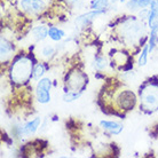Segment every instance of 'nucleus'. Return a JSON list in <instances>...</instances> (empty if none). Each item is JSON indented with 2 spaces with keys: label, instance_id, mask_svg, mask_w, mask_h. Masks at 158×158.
<instances>
[{
  "label": "nucleus",
  "instance_id": "1",
  "mask_svg": "<svg viewBox=\"0 0 158 158\" xmlns=\"http://www.w3.org/2000/svg\"><path fill=\"white\" fill-rule=\"evenodd\" d=\"M32 70V62L28 57L22 56L19 60H16L14 64L12 65L10 70V78L13 81L19 84H23L31 77Z\"/></svg>",
  "mask_w": 158,
  "mask_h": 158
},
{
  "label": "nucleus",
  "instance_id": "2",
  "mask_svg": "<svg viewBox=\"0 0 158 158\" xmlns=\"http://www.w3.org/2000/svg\"><path fill=\"white\" fill-rule=\"evenodd\" d=\"M120 33L123 38L128 44H133L139 40L144 33V28L141 22L135 19H130L120 25Z\"/></svg>",
  "mask_w": 158,
  "mask_h": 158
},
{
  "label": "nucleus",
  "instance_id": "3",
  "mask_svg": "<svg viewBox=\"0 0 158 158\" xmlns=\"http://www.w3.org/2000/svg\"><path fill=\"white\" fill-rule=\"evenodd\" d=\"M141 104L147 110H155L158 108V85L148 84L140 92Z\"/></svg>",
  "mask_w": 158,
  "mask_h": 158
},
{
  "label": "nucleus",
  "instance_id": "4",
  "mask_svg": "<svg viewBox=\"0 0 158 158\" xmlns=\"http://www.w3.org/2000/svg\"><path fill=\"white\" fill-rule=\"evenodd\" d=\"M52 81L49 78H41L36 86V98L40 104H47L51 101Z\"/></svg>",
  "mask_w": 158,
  "mask_h": 158
},
{
  "label": "nucleus",
  "instance_id": "5",
  "mask_svg": "<svg viewBox=\"0 0 158 158\" xmlns=\"http://www.w3.org/2000/svg\"><path fill=\"white\" fill-rule=\"evenodd\" d=\"M86 76L80 71H73L68 76L67 78V86L69 91H80L83 92V87L86 84Z\"/></svg>",
  "mask_w": 158,
  "mask_h": 158
},
{
  "label": "nucleus",
  "instance_id": "6",
  "mask_svg": "<svg viewBox=\"0 0 158 158\" xmlns=\"http://www.w3.org/2000/svg\"><path fill=\"white\" fill-rule=\"evenodd\" d=\"M20 7L29 14H38L45 8L44 0H21Z\"/></svg>",
  "mask_w": 158,
  "mask_h": 158
},
{
  "label": "nucleus",
  "instance_id": "7",
  "mask_svg": "<svg viewBox=\"0 0 158 158\" xmlns=\"http://www.w3.org/2000/svg\"><path fill=\"white\" fill-rule=\"evenodd\" d=\"M118 100H119V106L124 110H130V109H133V107L135 106L136 98H135V95L131 91H124L118 96Z\"/></svg>",
  "mask_w": 158,
  "mask_h": 158
},
{
  "label": "nucleus",
  "instance_id": "8",
  "mask_svg": "<svg viewBox=\"0 0 158 158\" xmlns=\"http://www.w3.org/2000/svg\"><path fill=\"white\" fill-rule=\"evenodd\" d=\"M101 14H104V9H95V10L92 9V12L85 13L83 15L78 16L76 19V24H78L79 27H86L94 20L96 16L101 15Z\"/></svg>",
  "mask_w": 158,
  "mask_h": 158
},
{
  "label": "nucleus",
  "instance_id": "9",
  "mask_svg": "<svg viewBox=\"0 0 158 158\" xmlns=\"http://www.w3.org/2000/svg\"><path fill=\"white\" fill-rule=\"evenodd\" d=\"M40 124H41V118L40 117H36L35 119H32L27 124H24L23 126L21 127V134L23 136H28V135H33L36 133L38 128H39Z\"/></svg>",
  "mask_w": 158,
  "mask_h": 158
},
{
  "label": "nucleus",
  "instance_id": "10",
  "mask_svg": "<svg viewBox=\"0 0 158 158\" xmlns=\"http://www.w3.org/2000/svg\"><path fill=\"white\" fill-rule=\"evenodd\" d=\"M148 23L151 29H158V0H152L148 13Z\"/></svg>",
  "mask_w": 158,
  "mask_h": 158
},
{
  "label": "nucleus",
  "instance_id": "11",
  "mask_svg": "<svg viewBox=\"0 0 158 158\" xmlns=\"http://www.w3.org/2000/svg\"><path fill=\"white\" fill-rule=\"evenodd\" d=\"M100 126L102 127L103 130L110 132L111 134L118 135L120 134L124 130V126L122 124H119L117 122H111V120H101L100 122Z\"/></svg>",
  "mask_w": 158,
  "mask_h": 158
},
{
  "label": "nucleus",
  "instance_id": "12",
  "mask_svg": "<svg viewBox=\"0 0 158 158\" xmlns=\"http://www.w3.org/2000/svg\"><path fill=\"white\" fill-rule=\"evenodd\" d=\"M14 47L13 44L10 41H8L4 36L1 37V45H0V54H1V61L4 62L8 57H10V55L13 54Z\"/></svg>",
  "mask_w": 158,
  "mask_h": 158
},
{
  "label": "nucleus",
  "instance_id": "13",
  "mask_svg": "<svg viewBox=\"0 0 158 158\" xmlns=\"http://www.w3.org/2000/svg\"><path fill=\"white\" fill-rule=\"evenodd\" d=\"M151 2L152 0H128L126 2V7L130 10H138L150 6Z\"/></svg>",
  "mask_w": 158,
  "mask_h": 158
},
{
  "label": "nucleus",
  "instance_id": "14",
  "mask_svg": "<svg viewBox=\"0 0 158 158\" xmlns=\"http://www.w3.org/2000/svg\"><path fill=\"white\" fill-rule=\"evenodd\" d=\"M31 35L37 41H43L48 37V29L45 25H37L32 29Z\"/></svg>",
  "mask_w": 158,
  "mask_h": 158
},
{
  "label": "nucleus",
  "instance_id": "15",
  "mask_svg": "<svg viewBox=\"0 0 158 158\" xmlns=\"http://www.w3.org/2000/svg\"><path fill=\"white\" fill-rule=\"evenodd\" d=\"M65 36V32L62 29H59L56 27H51L48 29V37L51 38L53 41H61Z\"/></svg>",
  "mask_w": 158,
  "mask_h": 158
},
{
  "label": "nucleus",
  "instance_id": "16",
  "mask_svg": "<svg viewBox=\"0 0 158 158\" xmlns=\"http://www.w3.org/2000/svg\"><path fill=\"white\" fill-rule=\"evenodd\" d=\"M83 92L80 91H65L63 94V101L67 103H71L76 100H78L81 96Z\"/></svg>",
  "mask_w": 158,
  "mask_h": 158
},
{
  "label": "nucleus",
  "instance_id": "17",
  "mask_svg": "<svg viewBox=\"0 0 158 158\" xmlns=\"http://www.w3.org/2000/svg\"><path fill=\"white\" fill-rule=\"evenodd\" d=\"M150 53H149V46H148V44H147L146 46L143 47L142 52H141V54H140V57H139V61H138V64L139 67H144L147 63H148V55H149Z\"/></svg>",
  "mask_w": 158,
  "mask_h": 158
},
{
  "label": "nucleus",
  "instance_id": "18",
  "mask_svg": "<svg viewBox=\"0 0 158 158\" xmlns=\"http://www.w3.org/2000/svg\"><path fill=\"white\" fill-rule=\"evenodd\" d=\"M110 0H91L89 7L91 9H106L109 6Z\"/></svg>",
  "mask_w": 158,
  "mask_h": 158
},
{
  "label": "nucleus",
  "instance_id": "19",
  "mask_svg": "<svg viewBox=\"0 0 158 158\" xmlns=\"http://www.w3.org/2000/svg\"><path fill=\"white\" fill-rule=\"evenodd\" d=\"M93 65L96 70H100V71H102L104 69H107L108 68V61L103 56H98V57H95L94 62H93Z\"/></svg>",
  "mask_w": 158,
  "mask_h": 158
},
{
  "label": "nucleus",
  "instance_id": "20",
  "mask_svg": "<svg viewBox=\"0 0 158 158\" xmlns=\"http://www.w3.org/2000/svg\"><path fill=\"white\" fill-rule=\"evenodd\" d=\"M55 52H56V49L54 46H52V45H46V46H44L43 49H41V56H43L44 59L49 60L54 56Z\"/></svg>",
  "mask_w": 158,
  "mask_h": 158
},
{
  "label": "nucleus",
  "instance_id": "21",
  "mask_svg": "<svg viewBox=\"0 0 158 158\" xmlns=\"http://www.w3.org/2000/svg\"><path fill=\"white\" fill-rule=\"evenodd\" d=\"M44 75H45V67H44V64L38 63L35 67V69H33L32 78L35 79V80H40L44 77Z\"/></svg>",
  "mask_w": 158,
  "mask_h": 158
},
{
  "label": "nucleus",
  "instance_id": "22",
  "mask_svg": "<svg viewBox=\"0 0 158 158\" xmlns=\"http://www.w3.org/2000/svg\"><path fill=\"white\" fill-rule=\"evenodd\" d=\"M68 4H75V2H77L78 0H65Z\"/></svg>",
  "mask_w": 158,
  "mask_h": 158
},
{
  "label": "nucleus",
  "instance_id": "23",
  "mask_svg": "<svg viewBox=\"0 0 158 158\" xmlns=\"http://www.w3.org/2000/svg\"><path fill=\"white\" fill-rule=\"evenodd\" d=\"M111 2H117V1H119V0H110Z\"/></svg>",
  "mask_w": 158,
  "mask_h": 158
}]
</instances>
